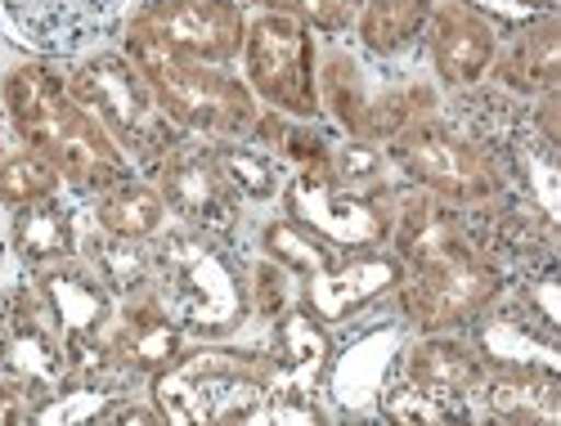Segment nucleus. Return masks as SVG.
<instances>
[{
    "instance_id": "f257e3e1",
    "label": "nucleus",
    "mask_w": 561,
    "mask_h": 426,
    "mask_svg": "<svg viewBox=\"0 0 561 426\" xmlns=\"http://www.w3.org/2000/svg\"><path fill=\"white\" fill-rule=\"evenodd\" d=\"M0 113L19 145L50 162L64 188L77 198H95L117 180L135 175L117 139L68 94L55 59H27L0 77Z\"/></svg>"
},
{
    "instance_id": "f03ea898",
    "label": "nucleus",
    "mask_w": 561,
    "mask_h": 426,
    "mask_svg": "<svg viewBox=\"0 0 561 426\" xmlns=\"http://www.w3.org/2000/svg\"><path fill=\"white\" fill-rule=\"evenodd\" d=\"M149 256L153 288L167 314L184 327V337L229 342L248 327V261H239L233 239L171 220L149 243Z\"/></svg>"
},
{
    "instance_id": "7ed1b4c3",
    "label": "nucleus",
    "mask_w": 561,
    "mask_h": 426,
    "mask_svg": "<svg viewBox=\"0 0 561 426\" xmlns=\"http://www.w3.org/2000/svg\"><path fill=\"white\" fill-rule=\"evenodd\" d=\"M274 391L278 368L270 350H243L229 342L184 346L175 364L149 382V395L171 426H261Z\"/></svg>"
},
{
    "instance_id": "20e7f679",
    "label": "nucleus",
    "mask_w": 561,
    "mask_h": 426,
    "mask_svg": "<svg viewBox=\"0 0 561 426\" xmlns=\"http://www.w3.org/2000/svg\"><path fill=\"white\" fill-rule=\"evenodd\" d=\"M122 50L126 59L139 68V77L149 81L158 108L167 113V122L184 135L198 139H243L261 113L256 94L248 90V81L220 68V64H198V59H180L162 45L122 32Z\"/></svg>"
},
{
    "instance_id": "39448f33",
    "label": "nucleus",
    "mask_w": 561,
    "mask_h": 426,
    "mask_svg": "<svg viewBox=\"0 0 561 426\" xmlns=\"http://www.w3.org/2000/svg\"><path fill=\"white\" fill-rule=\"evenodd\" d=\"M382 149L404 184L423 188V194L458 211H485L512 188L499 149L477 135H467L445 113H427L409 122Z\"/></svg>"
},
{
    "instance_id": "423d86ee",
    "label": "nucleus",
    "mask_w": 561,
    "mask_h": 426,
    "mask_svg": "<svg viewBox=\"0 0 561 426\" xmlns=\"http://www.w3.org/2000/svg\"><path fill=\"white\" fill-rule=\"evenodd\" d=\"M64 81L72 100L95 113V122L117 139L139 175H149L158 158H167L184 139V130H175L158 108L149 81L139 77V68L126 59L122 45L117 50L100 45V50H90L81 59H68Z\"/></svg>"
},
{
    "instance_id": "0eeeda50",
    "label": "nucleus",
    "mask_w": 561,
    "mask_h": 426,
    "mask_svg": "<svg viewBox=\"0 0 561 426\" xmlns=\"http://www.w3.org/2000/svg\"><path fill=\"white\" fill-rule=\"evenodd\" d=\"M319 104L346 139L387 145L409 122L440 113L445 90L432 77H373V68L333 45L319 55Z\"/></svg>"
},
{
    "instance_id": "6e6552de",
    "label": "nucleus",
    "mask_w": 561,
    "mask_h": 426,
    "mask_svg": "<svg viewBox=\"0 0 561 426\" xmlns=\"http://www.w3.org/2000/svg\"><path fill=\"white\" fill-rule=\"evenodd\" d=\"M507 288V265L485 247H462L423 265H404L396 319L409 333H467Z\"/></svg>"
},
{
    "instance_id": "1a4fd4ad",
    "label": "nucleus",
    "mask_w": 561,
    "mask_h": 426,
    "mask_svg": "<svg viewBox=\"0 0 561 426\" xmlns=\"http://www.w3.org/2000/svg\"><path fill=\"white\" fill-rule=\"evenodd\" d=\"M239 77L256 94L261 108H274L293 122H319V41L306 23L288 14L256 10L248 14V36L239 50Z\"/></svg>"
},
{
    "instance_id": "9d476101",
    "label": "nucleus",
    "mask_w": 561,
    "mask_h": 426,
    "mask_svg": "<svg viewBox=\"0 0 561 426\" xmlns=\"http://www.w3.org/2000/svg\"><path fill=\"white\" fill-rule=\"evenodd\" d=\"M396 188H387V194L346 188L333 175V158H329V162H314V166H288L278 203H284V216H293L297 224L319 233V239L333 243L337 252H364V247H387Z\"/></svg>"
},
{
    "instance_id": "9b49d317",
    "label": "nucleus",
    "mask_w": 561,
    "mask_h": 426,
    "mask_svg": "<svg viewBox=\"0 0 561 426\" xmlns=\"http://www.w3.org/2000/svg\"><path fill=\"white\" fill-rule=\"evenodd\" d=\"M36 292L50 310L59 342L68 355V377H117L108 359V337L117 323V297L108 292V283L95 274L85 256L27 269ZM122 382V377H117Z\"/></svg>"
},
{
    "instance_id": "f8f14e48",
    "label": "nucleus",
    "mask_w": 561,
    "mask_h": 426,
    "mask_svg": "<svg viewBox=\"0 0 561 426\" xmlns=\"http://www.w3.org/2000/svg\"><path fill=\"white\" fill-rule=\"evenodd\" d=\"M135 0H0V32L32 59H81L122 36Z\"/></svg>"
},
{
    "instance_id": "ddd939ff",
    "label": "nucleus",
    "mask_w": 561,
    "mask_h": 426,
    "mask_svg": "<svg viewBox=\"0 0 561 426\" xmlns=\"http://www.w3.org/2000/svg\"><path fill=\"white\" fill-rule=\"evenodd\" d=\"M122 32L145 36L180 59L233 68L248 36V5L243 0H135Z\"/></svg>"
},
{
    "instance_id": "4468645a",
    "label": "nucleus",
    "mask_w": 561,
    "mask_h": 426,
    "mask_svg": "<svg viewBox=\"0 0 561 426\" xmlns=\"http://www.w3.org/2000/svg\"><path fill=\"white\" fill-rule=\"evenodd\" d=\"M149 180L158 184V194H162L171 220L190 224V229L220 233V239H233V233H239L243 203L229 188V180L220 175L207 139L184 135L167 158H158V166L149 171Z\"/></svg>"
},
{
    "instance_id": "2eb2a0df",
    "label": "nucleus",
    "mask_w": 561,
    "mask_h": 426,
    "mask_svg": "<svg viewBox=\"0 0 561 426\" xmlns=\"http://www.w3.org/2000/svg\"><path fill=\"white\" fill-rule=\"evenodd\" d=\"M0 372L19 377L36 395V408L50 400L68 377V355L59 342V327H55L50 310H45L27 269L14 288L0 292Z\"/></svg>"
},
{
    "instance_id": "dca6fc26",
    "label": "nucleus",
    "mask_w": 561,
    "mask_h": 426,
    "mask_svg": "<svg viewBox=\"0 0 561 426\" xmlns=\"http://www.w3.org/2000/svg\"><path fill=\"white\" fill-rule=\"evenodd\" d=\"M499 23L481 14L472 0H436L427 32H423V50L432 64V81L449 90L481 85L490 77V64L499 55Z\"/></svg>"
},
{
    "instance_id": "f3484780",
    "label": "nucleus",
    "mask_w": 561,
    "mask_h": 426,
    "mask_svg": "<svg viewBox=\"0 0 561 426\" xmlns=\"http://www.w3.org/2000/svg\"><path fill=\"white\" fill-rule=\"evenodd\" d=\"M400 278H404V261L391 247H364V252H346L333 269L306 278L297 301L329 327H342L378 301H387Z\"/></svg>"
},
{
    "instance_id": "a211bd4d",
    "label": "nucleus",
    "mask_w": 561,
    "mask_h": 426,
    "mask_svg": "<svg viewBox=\"0 0 561 426\" xmlns=\"http://www.w3.org/2000/svg\"><path fill=\"white\" fill-rule=\"evenodd\" d=\"M184 346H190V337H184V327L167 314L153 283L145 292L117 301L108 359H113V372L122 382H153L167 364H175V355Z\"/></svg>"
},
{
    "instance_id": "6ab92c4d",
    "label": "nucleus",
    "mask_w": 561,
    "mask_h": 426,
    "mask_svg": "<svg viewBox=\"0 0 561 426\" xmlns=\"http://www.w3.org/2000/svg\"><path fill=\"white\" fill-rule=\"evenodd\" d=\"M404 333L409 327L396 319V323H373V327H364V333L346 337L342 346H333V364H329V377H323L319 400H329L337 413L373 408V400H378L382 382L391 377V368L400 359Z\"/></svg>"
},
{
    "instance_id": "aec40b11",
    "label": "nucleus",
    "mask_w": 561,
    "mask_h": 426,
    "mask_svg": "<svg viewBox=\"0 0 561 426\" xmlns=\"http://www.w3.org/2000/svg\"><path fill=\"white\" fill-rule=\"evenodd\" d=\"M396 372L404 377V382H413L417 391L436 395V400L477 408L485 359L477 355V346L467 333H413L400 346Z\"/></svg>"
},
{
    "instance_id": "412c9836",
    "label": "nucleus",
    "mask_w": 561,
    "mask_h": 426,
    "mask_svg": "<svg viewBox=\"0 0 561 426\" xmlns=\"http://www.w3.org/2000/svg\"><path fill=\"white\" fill-rule=\"evenodd\" d=\"M485 81H494L499 90L517 94L526 104L548 90H561V14H557V5L530 14L512 32H503Z\"/></svg>"
},
{
    "instance_id": "4be33fe9",
    "label": "nucleus",
    "mask_w": 561,
    "mask_h": 426,
    "mask_svg": "<svg viewBox=\"0 0 561 426\" xmlns=\"http://www.w3.org/2000/svg\"><path fill=\"white\" fill-rule=\"evenodd\" d=\"M477 417L507 426H552L561 417V368L490 364L477 391Z\"/></svg>"
},
{
    "instance_id": "5701e85b",
    "label": "nucleus",
    "mask_w": 561,
    "mask_h": 426,
    "mask_svg": "<svg viewBox=\"0 0 561 426\" xmlns=\"http://www.w3.org/2000/svg\"><path fill=\"white\" fill-rule=\"evenodd\" d=\"M333 346H337L333 327L314 319L301 301H293L270 323V346H265L278 368V387L319 395L323 377H329V364H333Z\"/></svg>"
},
{
    "instance_id": "b1692460",
    "label": "nucleus",
    "mask_w": 561,
    "mask_h": 426,
    "mask_svg": "<svg viewBox=\"0 0 561 426\" xmlns=\"http://www.w3.org/2000/svg\"><path fill=\"white\" fill-rule=\"evenodd\" d=\"M10 247L23 269H45L81 256V211L68 194L10 211Z\"/></svg>"
},
{
    "instance_id": "393cba45",
    "label": "nucleus",
    "mask_w": 561,
    "mask_h": 426,
    "mask_svg": "<svg viewBox=\"0 0 561 426\" xmlns=\"http://www.w3.org/2000/svg\"><path fill=\"white\" fill-rule=\"evenodd\" d=\"M90 220H95L100 233H113V239H130V243H153L158 233L171 224V211L158 194V184L149 175H126L113 188L90 198Z\"/></svg>"
},
{
    "instance_id": "a878e982",
    "label": "nucleus",
    "mask_w": 561,
    "mask_h": 426,
    "mask_svg": "<svg viewBox=\"0 0 561 426\" xmlns=\"http://www.w3.org/2000/svg\"><path fill=\"white\" fill-rule=\"evenodd\" d=\"M432 5L436 0H359L351 36L368 59L396 64V59H404L409 50L423 45Z\"/></svg>"
},
{
    "instance_id": "bb28decb",
    "label": "nucleus",
    "mask_w": 561,
    "mask_h": 426,
    "mask_svg": "<svg viewBox=\"0 0 561 426\" xmlns=\"http://www.w3.org/2000/svg\"><path fill=\"white\" fill-rule=\"evenodd\" d=\"M211 145V158L220 166V175L229 180V188L239 194L243 207H261V203H274L284 194V180H288V162L274 158L248 139H207Z\"/></svg>"
},
{
    "instance_id": "cd10ccee",
    "label": "nucleus",
    "mask_w": 561,
    "mask_h": 426,
    "mask_svg": "<svg viewBox=\"0 0 561 426\" xmlns=\"http://www.w3.org/2000/svg\"><path fill=\"white\" fill-rule=\"evenodd\" d=\"M81 256L95 265V274L108 283V292L117 301L145 292L153 283L149 243H130V239H113V233H100V229H81Z\"/></svg>"
},
{
    "instance_id": "c85d7f7f",
    "label": "nucleus",
    "mask_w": 561,
    "mask_h": 426,
    "mask_svg": "<svg viewBox=\"0 0 561 426\" xmlns=\"http://www.w3.org/2000/svg\"><path fill=\"white\" fill-rule=\"evenodd\" d=\"M261 256H270L274 265H284L297 283L333 269L346 252H337L333 243H323L319 233H310L306 224H297L293 216H274L261 224Z\"/></svg>"
},
{
    "instance_id": "c756f323",
    "label": "nucleus",
    "mask_w": 561,
    "mask_h": 426,
    "mask_svg": "<svg viewBox=\"0 0 561 426\" xmlns=\"http://www.w3.org/2000/svg\"><path fill=\"white\" fill-rule=\"evenodd\" d=\"M64 194V180L59 171L45 162L41 153H32L27 145H10V139H0V207L5 211H23L32 203H45Z\"/></svg>"
},
{
    "instance_id": "7c9ffc66",
    "label": "nucleus",
    "mask_w": 561,
    "mask_h": 426,
    "mask_svg": "<svg viewBox=\"0 0 561 426\" xmlns=\"http://www.w3.org/2000/svg\"><path fill=\"white\" fill-rule=\"evenodd\" d=\"M373 413L382 422H396V426H454V422H477V408L472 404H449V400H436L427 391H417L413 382L391 368V377L382 382L378 400H373Z\"/></svg>"
},
{
    "instance_id": "2f4dec72",
    "label": "nucleus",
    "mask_w": 561,
    "mask_h": 426,
    "mask_svg": "<svg viewBox=\"0 0 561 426\" xmlns=\"http://www.w3.org/2000/svg\"><path fill=\"white\" fill-rule=\"evenodd\" d=\"M333 175L346 188H359V194H387V188L400 184L382 145H364V139H346V135H337L333 145Z\"/></svg>"
},
{
    "instance_id": "473e14b6",
    "label": "nucleus",
    "mask_w": 561,
    "mask_h": 426,
    "mask_svg": "<svg viewBox=\"0 0 561 426\" xmlns=\"http://www.w3.org/2000/svg\"><path fill=\"white\" fill-rule=\"evenodd\" d=\"M293 301H297V278L284 265H274L270 256H252L248 261V306H252V319L274 323Z\"/></svg>"
},
{
    "instance_id": "72a5a7b5",
    "label": "nucleus",
    "mask_w": 561,
    "mask_h": 426,
    "mask_svg": "<svg viewBox=\"0 0 561 426\" xmlns=\"http://www.w3.org/2000/svg\"><path fill=\"white\" fill-rule=\"evenodd\" d=\"M252 5L270 14H288L306 23L314 36H346L359 14V0H252Z\"/></svg>"
},
{
    "instance_id": "f704fd0d",
    "label": "nucleus",
    "mask_w": 561,
    "mask_h": 426,
    "mask_svg": "<svg viewBox=\"0 0 561 426\" xmlns=\"http://www.w3.org/2000/svg\"><path fill=\"white\" fill-rule=\"evenodd\" d=\"M333 145H337V135H329L319 122H288V135H284L278 158H284L288 166H314V162L333 158Z\"/></svg>"
},
{
    "instance_id": "c9c22d12",
    "label": "nucleus",
    "mask_w": 561,
    "mask_h": 426,
    "mask_svg": "<svg viewBox=\"0 0 561 426\" xmlns=\"http://www.w3.org/2000/svg\"><path fill=\"white\" fill-rule=\"evenodd\" d=\"M526 126L543 139V145L561 149V90H548L526 104Z\"/></svg>"
},
{
    "instance_id": "e433bc0d",
    "label": "nucleus",
    "mask_w": 561,
    "mask_h": 426,
    "mask_svg": "<svg viewBox=\"0 0 561 426\" xmlns=\"http://www.w3.org/2000/svg\"><path fill=\"white\" fill-rule=\"evenodd\" d=\"M32 417H36V395L19 377L0 372V426H27Z\"/></svg>"
},
{
    "instance_id": "4c0bfd02",
    "label": "nucleus",
    "mask_w": 561,
    "mask_h": 426,
    "mask_svg": "<svg viewBox=\"0 0 561 426\" xmlns=\"http://www.w3.org/2000/svg\"><path fill=\"white\" fill-rule=\"evenodd\" d=\"M526 5H535V10H548V5H552V0H526Z\"/></svg>"
},
{
    "instance_id": "58836bf2",
    "label": "nucleus",
    "mask_w": 561,
    "mask_h": 426,
    "mask_svg": "<svg viewBox=\"0 0 561 426\" xmlns=\"http://www.w3.org/2000/svg\"><path fill=\"white\" fill-rule=\"evenodd\" d=\"M0 265H5V243H0Z\"/></svg>"
}]
</instances>
